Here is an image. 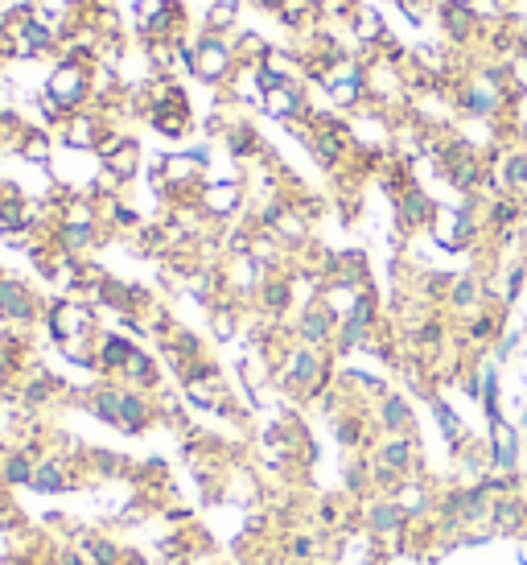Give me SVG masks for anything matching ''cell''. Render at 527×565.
Masks as SVG:
<instances>
[{
  "mask_svg": "<svg viewBox=\"0 0 527 565\" xmlns=\"http://www.w3.org/2000/svg\"><path fill=\"white\" fill-rule=\"evenodd\" d=\"M87 326H91V314L83 306H75V302H58L50 310V330H54V339H62V343L83 339Z\"/></svg>",
  "mask_w": 527,
  "mask_h": 565,
  "instance_id": "cell-4",
  "label": "cell"
},
{
  "mask_svg": "<svg viewBox=\"0 0 527 565\" xmlns=\"http://www.w3.org/2000/svg\"><path fill=\"white\" fill-rule=\"evenodd\" d=\"M474 335H478V339H490V335H495V318L482 314V318L474 322Z\"/></svg>",
  "mask_w": 527,
  "mask_h": 565,
  "instance_id": "cell-22",
  "label": "cell"
},
{
  "mask_svg": "<svg viewBox=\"0 0 527 565\" xmlns=\"http://www.w3.org/2000/svg\"><path fill=\"white\" fill-rule=\"evenodd\" d=\"M268 54H272V50H268V42L260 38V33H239V38H235V58H243V62L260 66Z\"/></svg>",
  "mask_w": 527,
  "mask_h": 565,
  "instance_id": "cell-15",
  "label": "cell"
},
{
  "mask_svg": "<svg viewBox=\"0 0 527 565\" xmlns=\"http://www.w3.org/2000/svg\"><path fill=\"white\" fill-rule=\"evenodd\" d=\"M503 182H507L511 190H519V186L527 182V153H511V157H507V165H503Z\"/></svg>",
  "mask_w": 527,
  "mask_h": 565,
  "instance_id": "cell-19",
  "label": "cell"
},
{
  "mask_svg": "<svg viewBox=\"0 0 527 565\" xmlns=\"http://www.w3.org/2000/svg\"><path fill=\"white\" fill-rule=\"evenodd\" d=\"M350 33H355V42L363 50H379V42L388 38V25H383V17L375 9H359L355 17H350Z\"/></svg>",
  "mask_w": 527,
  "mask_h": 565,
  "instance_id": "cell-6",
  "label": "cell"
},
{
  "mask_svg": "<svg viewBox=\"0 0 527 565\" xmlns=\"http://www.w3.org/2000/svg\"><path fill=\"white\" fill-rule=\"evenodd\" d=\"M437 17H441L445 38L453 42H470L478 29V13L470 5H458V0H437Z\"/></svg>",
  "mask_w": 527,
  "mask_h": 565,
  "instance_id": "cell-3",
  "label": "cell"
},
{
  "mask_svg": "<svg viewBox=\"0 0 527 565\" xmlns=\"http://www.w3.org/2000/svg\"><path fill=\"white\" fill-rule=\"evenodd\" d=\"M268 306L272 310H285L289 306V285L285 281H268Z\"/></svg>",
  "mask_w": 527,
  "mask_h": 565,
  "instance_id": "cell-21",
  "label": "cell"
},
{
  "mask_svg": "<svg viewBox=\"0 0 527 565\" xmlns=\"http://www.w3.org/2000/svg\"><path fill=\"white\" fill-rule=\"evenodd\" d=\"M400 219L408 223V227H420V223H429L433 219V203L420 190H408L404 198H400Z\"/></svg>",
  "mask_w": 527,
  "mask_h": 565,
  "instance_id": "cell-10",
  "label": "cell"
},
{
  "mask_svg": "<svg viewBox=\"0 0 527 565\" xmlns=\"http://www.w3.org/2000/svg\"><path fill=\"white\" fill-rule=\"evenodd\" d=\"M256 5H260L264 13H280V9H285V0H256Z\"/></svg>",
  "mask_w": 527,
  "mask_h": 565,
  "instance_id": "cell-23",
  "label": "cell"
},
{
  "mask_svg": "<svg viewBox=\"0 0 527 565\" xmlns=\"http://www.w3.org/2000/svg\"><path fill=\"white\" fill-rule=\"evenodd\" d=\"M21 153H25L29 161H46V157H50V141L42 137V132H29V137L21 141Z\"/></svg>",
  "mask_w": 527,
  "mask_h": 565,
  "instance_id": "cell-20",
  "label": "cell"
},
{
  "mask_svg": "<svg viewBox=\"0 0 527 565\" xmlns=\"http://www.w3.org/2000/svg\"><path fill=\"white\" fill-rule=\"evenodd\" d=\"M46 91H50V99L62 112H75L83 99L91 95V66L79 54H62V62L54 66L50 79H46Z\"/></svg>",
  "mask_w": 527,
  "mask_h": 565,
  "instance_id": "cell-1",
  "label": "cell"
},
{
  "mask_svg": "<svg viewBox=\"0 0 527 565\" xmlns=\"http://www.w3.org/2000/svg\"><path fill=\"white\" fill-rule=\"evenodd\" d=\"M449 302L458 306V310H470V306H478L482 302V285L474 281V277H462L458 285H453V293H449Z\"/></svg>",
  "mask_w": 527,
  "mask_h": 565,
  "instance_id": "cell-18",
  "label": "cell"
},
{
  "mask_svg": "<svg viewBox=\"0 0 527 565\" xmlns=\"http://www.w3.org/2000/svg\"><path fill=\"white\" fill-rule=\"evenodd\" d=\"M235 46L219 33H202V42L194 46V75L202 83H223L235 71Z\"/></svg>",
  "mask_w": 527,
  "mask_h": 565,
  "instance_id": "cell-2",
  "label": "cell"
},
{
  "mask_svg": "<svg viewBox=\"0 0 527 565\" xmlns=\"http://www.w3.org/2000/svg\"><path fill=\"white\" fill-rule=\"evenodd\" d=\"M235 5H223V0H210V9H206V33H219V38H223V33L235 25Z\"/></svg>",
  "mask_w": 527,
  "mask_h": 565,
  "instance_id": "cell-17",
  "label": "cell"
},
{
  "mask_svg": "<svg viewBox=\"0 0 527 565\" xmlns=\"http://www.w3.org/2000/svg\"><path fill=\"white\" fill-rule=\"evenodd\" d=\"M103 141V128H99V120L87 112H75V116H66V145L70 149H91V145H99Z\"/></svg>",
  "mask_w": 527,
  "mask_h": 565,
  "instance_id": "cell-8",
  "label": "cell"
},
{
  "mask_svg": "<svg viewBox=\"0 0 527 565\" xmlns=\"http://www.w3.org/2000/svg\"><path fill=\"white\" fill-rule=\"evenodd\" d=\"M202 170V153H190V157H165V178L169 182H194Z\"/></svg>",
  "mask_w": 527,
  "mask_h": 565,
  "instance_id": "cell-14",
  "label": "cell"
},
{
  "mask_svg": "<svg viewBox=\"0 0 527 565\" xmlns=\"http://www.w3.org/2000/svg\"><path fill=\"white\" fill-rule=\"evenodd\" d=\"M264 112L276 120H293L301 112V87L297 83H280L272 91H264Z\"/></svg>",
  "mask_w": 527,
  "mask_h": 565,
  "instance_id": "cell-7",
  "label": "cell"
},
{
  "mask_svg": "<svg viewBox=\"0 0 527 565\" xmlns=\"http://www.w3.org/2000/svg\"><path fill=\"white\" fill-rule=\"evenodd\" d=\"M0 314L5 318H17V322H29L33 318V297L21 281H0Z\"/></svg>",
  "mask_w": 527,
  "mask_h": 565,
  "instance_id": "cell-5",
  "label": "cell"
},
{
  "mask_svg": "<svg viewBox=\"0 0 527 565\" xmlns=\"http://www.w3.org/2000/svg\"><path fill=\"white\" fill-rule=\"evenodd\" d=\"M334 335V314L326 306H309L301 318V339L305 343H326Z\"/></svg>",
  "mask_w": 527,
  "mask_h": 565,
  "instance_id": "cell-9",
  "label": "cell"
},
{
  "mask_svg": "<svg viewBox=\"0 0 527 565\" xmlns=\"http://www.w3.org/2000/svg\"><path fill=\"white\" fill-rule=\"evenodd\" d=\"M239 207V186L235 182H219L206 190V211L210 215H231Z\"/></svg>",
  "mask_w": 527,
  "mask_h": 565,
  "instance_id": "cell-11",
  "label": "cell"
},
{
  "mask_svg": "<svg viewBox=\"0 0 527 565\" xmlns=\"http://www.w3.org/2000/svg\"><path fill=\"white\" fill-rule=\"evenodd\" d=\"M173 5H178V0H136V25H140V29L157 25L161 17L173 13Z\"/></svg>",
  "mask_w": 527,
  "mask_h": 565,
  "instance_id": "cell-16",
  "label": "cell"
},
{
  "mask_svg": "<svg viewBox=\"0 0 527 565\" xmlns=\"http://www.w3.org/2000/svg\"><path fill=\"white\" fill-rule=\"evenodd\" d=\"M136 347L128 343V339H120V335H108V339H103L99 343V363H103V368H124V363H128V355H132Z\"/></svg>",
  "mask_w": 527,
  "mask_h": 565,
  "instance_id": "cell-12",
  "label": "cell"
},
{
  "mask_svg": "<svg viewBox=\"0 0 527 565\" xmlns=\"http://www.w3.org/2000/svg\"><path fill=\"white\" fill-rule=\"evenodd\" d=\"M95 244V223H62V248L75 256Z\"/></svg>",
  "mask_w": 527,
  "mask_h": 565,
  "instance_id": "cell-13",
  "label": "cell"
}]
</instances>
